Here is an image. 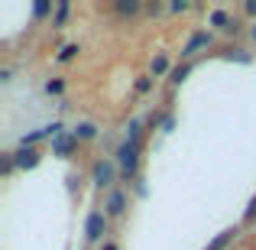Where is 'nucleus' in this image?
I'll list each match as a JSON object with an SVG mask.
<instances>
[{
    "label": "nucleus",
    "instance_id": "1",
    "mask_svg": "<svg viewBox=\"0 0 256 250\" xmlns=\"http://www.w3.org/2000/svg\"><path fill=\"white\" fill-rule=\"evenodd\" d=\"M136 153H140V146H133V143L120 146V166H124V172H133V169H136Z\"/></svg>",
    "mask_w": 256,
    "mask_h": 250
},
{
    "label": "nucleus",
    "instance_id": "2",
    "mask_svg": "<svg viewBox=\"0 0 256 250\" xmlns=\"http://www.w3.org/2000/svg\"><path fill=\"white\" fill-rule=\"evenodd\" d=\"M100 234H104V214H91V218H88V237L98 240Z\"/></svg>",
    "mask_w": 256,
    "mask_h": 250
},
{
    "label": "nucleus",
    "instance_id": "3",
    "mask_svg": "<svg viewBox=\"0 0 256 250\" xmlns=\"http://www.w3.org/2000/svg\"><path fill=\"white\" fill-rule=\"evenodd\" d=\"M36 163H39V153H36V150H20V153H16V166L32 169Z\"/></svg>",
    "mask_w": 256,
    "mask_h": 250
},
{
    "label": "nucleus",
    "instance_id": "4",
    "mask_svg": "<svg viewBox=\"0 0 256 250\" xmlns=\"http://www.w3.org/2000/svg\"><path fill=\"white\" fill-rule=\"evenodd\" d=\"M75 143H78V137H58L56 140V153H58V156H65V153L75 150Z\"/></svg>",
    "mask_w": 256,
    "mask_h": 250
},
{
    "label": "nucleus",
    "instance_id": "5",
    "mask_svg": "<svg viewBox=\"0 0 256 250\" xmlns=\"http://www.w3.org/2000/svg\"><path fill=\"white\" fill-rule=\"evenodd\" d=\"M211 43V36H208V33H198V36H192V43L185 46V56H192L194 49H201V46H208Z\"/></svg>",
    "mask_w": 256,
    "mask_h": 250
},
{
    "label": "nucleus",
    "instance_id": "6",
    "mask_svg": "<svg viewBox=\"0 0 256 250\" xmlns=\"http://www.w3.org/2000/svg\"><path fill=\"white\" fill-rule=\"evenodd\" d=\"M107 211H110V214H124V195H120V192L110 195V201H107Z\"/></svg>",
    "mask_w": 256,
    "mask_h": 250
},
{
    "label": "nucleus",
    "instance_id": "7",
    "mask_svg": "<svg viewBox=\"0 0 256 250\" xmlns=\"http://www.w3.org/2000/svg\"><path fill=\"white\" fill-rule=\"evenodd\" d=\"M94 179H98L100 185H107V182H110V166H107V163H98V166H94Z\"/></svg>",
    "mask_w": 256,
    "mask_h": 250
},
{
    "label": "nucleus",
    "instance_id": "8",
    "mask_svg": "<svg viewBox=\"0 0 256 250\" xmlns=\"http://www.w3.org/2000/svg\"><path fill=\"white\" fill-rule=\"evenodd\" d=\"M234 234H237V231H224V234H220L218 240H214V244H208V250H224V247H227V244L234 240Z\"/></svg>",
    "mask_w": 256,
    "mask_h": 250
},
{
    "label": "nucleus",
    "instance_id": "9",
    "mask_svg": "<svg viewBox=\"0 0 256 250\" xmlns=\"http://www.w3.org/2000/svg\"><path fill=\"white\" fill-rule=\"evenodd\" d=\"M117 13H136L140 10V0H117Z\"/></svg>",
    "mask_w": 256,
    "mask_h": 250
},
{
    "label": "nucleus",
    "instance_id": "10",
    "mask_svg": "<svg viewBox=\"0 0 256 250\" xmlns=\"http://www.w3.org/2000/svg\"><path fill=\"white\" fill-rule=\"evenodd\" d=\"M94 133H98V130H94V124H82V127L75 130V137H82V140H91Z\"/></svg>",
    "mask_w": 256,
    "mask_h": 250
},
{
    "label": "nucleus",
    "instance_id": "11",
    "mask_svg": "<svg viewBox=\"0 0 256 250\" xmlns=\"http://www.w3.org/2000/svg\"><path fill=\"white\" fill-rule=\"evenodd\" d=\"M166 69H169V62H166V59H162V56H159V59H156V62H152V72H156V75H159V72H166Z\"/></svg>",
    "mask_w": 256,
    "mask_h": 250
},
{
    "label": "nucleus",
    "instance_id": "12",
    "mask_svg": "<svg viewBox=\"0 0 256 250\" xmlns=\"http://www.w3.org/2000/svg\"><path fill=\"white\" fill-rule=\"evenodd\" d=\"M65 17H68V4H62V7H58V13H56V23H65Z\"/></svg>",
    "mask_w": 256,
    "mask_h": 250
},
{
    "label": "nucleus",
    "instance_id": "13",
    "mask_svg": "<svg viewBox=\"0 0 256 250\" xmlns=\"http://www.w3.org/2000/svg\"><path fill=\"white\" fill-rule=\"evenodd\" d=\"M185 75H188V65H182V69H175V72H172V82H182Z\"/></svg>",
    "mask_w": 256,
    "mask_h": 250
},
{
    "label": "nucleus",
    "instance_id": "14",
    "mask_svg": "<svg viewBox=\"0 0 256 250\" xmlns=\"http://www.w3.org/2000/svg\"><path fill=\"white\" fill-rule=\"evenodd\" d=\"M75 52H78V46H65V49H62V56H58V59H62V62H65V59H72V56H75Z\"/></svg>",
    "mask_w": 256,
    "mask_h": 250
},
{
    "label": "nucleus",
    "instance_id": "15",
    "mask_svg": "<svg viewBox=\"0 0 256 250\" xmlns=\"http://www.w3.org/2000/svg\"><path fill=\"white\" fill-rule=\"evenodd\" d=\"M211 23H218V26H224V23H227V17H224V13H220V10H218V13H214V17H211Z\"/></svg>",
    "mask_w": 256,
    "mask_h": 250
},
{
    "label": "nucleus",
    "instance_id": "16",
    "mask_svg": "<svg viewBox=\"0 0 256 250\" xmlns=\"http://www.w3.org/2000/svg\"><path fill=\"white\" fill-rule=\"evenodd\" d=\"M46 88H49V94H58V91H62V82H49Z\"/></svg>",
    "mask_w": 256,
    "mask_h": 250
},
{
    "label": "nucleus",
    "instance_id": "17",
    "mask_svg": "<svg viewBox=\"0 0 256 250\" xmlns=\"http://www.w3.org/2000/svg\"><path fill=\"white\" fill-rule=\"evenodd\" d=\"M256 218V198L250 201V208H246V221H253Z\"/></svg>",
    "mask_w": 256,
    "mask_h": 250
},
{
    "label": "nucleus",
    "instance_id": "18",
    "mask_svg": "<svg viewBox=\"0 0 256 250\" xmlns=\"http://www.w3.org/2000/svg\"><path fill=\"white\" fill-rule=\"evenodd\" d=\"M246 13H253V17H256V0H250V4H246Z\"/></svg>",
    "mask_w": 256,
    "mask_h": 250
},
{
    "label": "nucleus",
    "instance_id": "19",
    "mask_svg": "<svg viewBox=\"0 0 256 250\" xmlns=\"http://www.w3.org/2000/svg\"><path fill=\"white\" fill-rule=\"evenodd\" d=\"M104 250H117V247H114V244H107V247H104Z\"/></svg>",
    "mask_w": 256,
    "mask_h": 250
}]
</instances>
